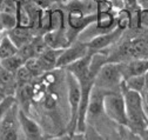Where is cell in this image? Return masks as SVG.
<instances>
[{"mask_svg": "<svg viewBox=\"0 0 148 140\" xmlns=\"http://www.w3.org/2000/svg\"><path fill=\"white\" fill-rule=\"evenodd\" d=\"M121 93L123 95L125 105H126V114L128 121L127 128L138 134L140 131L148 127V121L145 114V104H143L142 94L127 90L122 84H121Z\"/></svg>", "mask_w": 148, "mask_h": 140, "instance_id": "6da1fadb", "label": "cell"}, {"mask_svg": "<svg viewBox=\"0 0 148 140\" xmlns=\"http://www.w3.org/2000/svg\"><path fill=\"white\" fill-rule=\"evenodd\" d=\"M122 74L119 62L108 61L101 66L94 78V87L105 92H120L122 84Z\"/></svg>", "mask_w": 148, "mask_h": 140, "instance_id": "7a4b0ae2", "label": "cell"}, {"mask_svg": "<svg viewBox=\"0 0 148 140\" xmlns=\"http://www.w3.org/2000/svg\"><path fill=\"white\" fill-rule=\"evenodd\" d=\"M103 114L115 124L127 127V114L123 95L120 92H107L103 97Z\"/></svg>", "mask_w": 148, "mask_h": 140, "instance_id": "3957f363", "label": "cell"}, {"mask_svg": "<svg viewBox=\"0 0 148 140\" xmlns=\"http://www.w3.org/2000/svg\"><path fill=\"white\" fill-rule=\"evenodd\" d=\"M66 87H67V101L69 107V120H68V134H73L77 131V122L80 106V85L77 78L66 71Z\"/></svg>", "mask_w": 148, "mask_h": 140, "instance_id": "277c9868", "label": "cell"}, {"mask_svg": "<svg viewBox=\"0 0 148 140\" xmlns=\"http://www.w3.org/2000/svg\"><path fill=\"white\" fill-rule=\"evenodd\" d=\"M18 110L19 106L15 102L0 121V140H21L24 138L18 119Z\"/></svg>", "mask_w": 148, "mask_h": 140, "instance_id": "5b68a950", "label": "cell"}, {"mask_svg": "<svg viewBox=\"0 0 148 140\" xmlns=\"http://www.w3.org/2000/svg\"><path fill=\"white\" fill-rule=\"evenodd\" d=\"M87 54H89L87 43H84V41H80V40H75L74 43H72L69 46H67L66 48H64L61 51V53L59 56V59L57 61V65H55V68L65 69L68 65L75 62L77 60L86 57Z\"/></svg>", "mask_w": 148, "mask_h": 140, "instance_id": "8992f818", "label": "cell"}, {"mask_svg": "<svg viewBox=\"0 0 148 140\" xmlns=\"http://www.w3.org/2000/svg\"><path fill=\"white\" fill-rule=\"evenodd\" d=\"M123 33H125L123 31L115 27L114 30L109 31L107 33H103V34H100V36L89 40L87 43L89 54L97 53V52L108 51L110 47L114 46L120 40V38L123 36Z\"/></svg>", "mask_w": 148, "mask_h": 140, "instance_id": "52a82bcc", "label": "cell"}, {"mask_svg": "<svg viewBox=\"0 0 148 140\" xmlns=\"http://www.w3.org/2000/svg\"><path fill=\"white\" fill-rule=\"evenodd\" d=\"M18 119L25 140H44V133L41 126L28 113L23 110H18Z\"/></svg>", "mask_w": 148, "mask_h": 140, "instance_id": "ba28073f", "label": "cell"}, {"mask_svg": "<svg viewBox=\"0 0 148 140\" xmlns=\"http://www.w3.org/2000/svg\"><path fill=\"white\" fill-rule=\"evenodd\" d=\"M119 67L123 80L135 75H143L148 71V59L145 58L129 59L119 62Z\"/></svg>", "mask_w": 148, "mask_h": 140, "instance_id": "9c48e42d", "label": "cell"}, {"mask_svg": "<svg viewBox=\"0 0 148 140\" xmlns=\"http://www.w3.org/2000/svg\"><path fill=\"white\" fill-rule=\"evenodd\" d=\"M107 92L93 86L90 92L88 108H87V122L89 120H97L103 114V97Z\"/></svg>", "mask_w": 148, "mask_h": 140, "instance_id": "30bf717a", "label": "cell"}, {"mask_svg": "<svg viewBox=\"0 0 148 140\" xmlns=\"http://www.w3.org/2000/svg\"><path fill=\"white\" fill-rule=\"evenodd\" d=\"M42 39L47 47L55 48V49H64L71 45V41L67 37L66 28L57 30V31H49L42 34Z\"/></svg>", "mask_w": 148, "mask_h": 140, "instance_id": "8fae6325", "label": "cell"}, {"mask_svg": "<svg viewBox=\"0 0 148 140\" xmlns=\"http://www.w3.org/2000/svg\"><path fill=\"white\" fill-rule=\"evenodd\" d=\"M7 36L11 38V40L15 44L18 48H21L29 44L32 39L34 38L33 30L27 28V27H20V26H15L13 30L6 32Z\"/></svg>", "mask_w": 148, "mask_h": 140, "instance_id": "7c38bea8", "label": "cell"}, {"mask_svg": "<svg viewBox=\"0 0 148 140\" xmlns=\"http://www.w3.org/2000/svg\"><path fill=\"white\" fill-rule=\"evenodd\" d=\"M62 49H55V48H47L42 54H40L39 57H36L44 69V72H48V71H53L57 65V61L59 59V56L61 53Z\"/></svg>", "mask_w": 148, "mask_h": 140, "instance_id": "4fadbf2b", "label": "cell"}, {"mask_svg": "<svg viewBox=\"0 0 148 140\" xmlns=\"http://www.w3.org/2000/svg\"><path fill=\"white\" fill-rule=\"evenodd\" d=\"M64 28H66V14L64 10L51 8L49 31H57V30H64Z\"/></svg>", "mask_w": 148, "mask_h": 140, "instance_id": "5bb4252c", "label": "cell"}, {"mask_svg": "<svg viewBox=\"0 0 148 140\" xmlns=\"http://www.w3.org/2000/svg\"><path fill=\"white\" fill-rule=\"evenodd\" d=\"M18 52H19V48L11 40V38L7 36V33L4 32L3 40L0 43V59L3 60L6 58H10L12 56H15Z\"/></svg>", "mask_w": 148, "mask_h": 140, "instance_id": "9a60e30c", "label": "cell"}, {"mask_svg": "<svg viewBox=\"0 0 148 140\" xmlns=\"http://www.w3.org/2000/svg\"><path fill=\"white\" fill-rule=\"evenodd\" d=\"M115 25L116 28L121 31H126L131 28L132 25V13L128 12L125 8H121L119 11H115Z\"/></svg>", "mask_w": 148, "mask_h": 140, "instance_id": "2e32d148", "label": "cell"}, {"mask_svg": "<svg viewBox=\"0 0 148 140\" xmlns=\"http://www.w3.org/2000/svg\"><path fill=\"white\" fill-rule=\"evenodd\" d=\"M24 64H25V60L19 53H16L15 56H12L10 58H6V59L1 60V66L6 69V71H8L13 74H15L18 69L24 66Z\"/></svg>", "mask_w": 148, "mask_h": 140, "instance_id": "e0dca14e", "label": "cell"}, {"mask_svg": "<svg viewBox=\"0 0 148 140\" xmlns=\"http://www.w3.org/2000/svg\"><path fill=\"white\" fill-rule=\"evenodd\" d=\"M122 85L127 90H131L142 94L145 91V78L143 75H135V77L127 78L122 81Z\"/></svg>", "mask_w": 148, "mask_h": 140, "instance_id": "ac0fdd59", "label": "cell"}, {"mask_svg": "<svg viewBox=\"0 0 148 140\" xmlns=\"http://www.w3.org/2000/svg\"><path fill=\"white\" fill-rule=\"evenodd\" d=\"M16 102L15 97L14 95H7L1 102H0V121L4 119V117L6 115V113L10 111V108Z\"/></svg>", "mask_w": 148, "mask_h": 140, "instance_id": "d6986e66", "label": "cell"}, {"mask_svg": "<svg viewBox=\"0 0 148 140\" xmlns=\"http://www.w3.org/2000/svg\"><path fill=\"white\" fill-rule=\"evenodd\" d=\"M84 134H85L86 140H105L102 138V135L97 131V128L93 125H90V124H87L86 125V128L84 131Z\"/></svg>", "mask_w": 148, "mask_h": 140, "instance_id": "ffe728a7", "label": "cell"}, {"mask_svg": "<svg viewBox=\"0 0 148 140\" xmlns=\"http://www.w3.org/2000/svg\"><path fill=\"white\" fill-rule=\"evenodd\" d=\"M141 4L139 0H122V8L127 10L131 13H135L141 10Z\"/></svg>", "mask_w": 148, "mask_h": 140, "instance_id": "44dd1931", "label": "cell"}, {"mask_svg": "<svg viewBox=\"0 0 148 140\" xmlns=\"http://www.w3.org/2000/svg\"><path fill=\"white\" fill-rule=\"evenodd\" d=\"M7 95H11V94L7 92V90L4 89V87H0V102H1Z\"/></svg>", "mask_w": 148, "mask_h": 140, "instance_id": "7402d4cb", "label": "cell"}, {"mask_svg": "<svg viewBox=\"0 0 148 140\" xmlns=\"http://www.w3.org/2000/svg\"><path fill=\"white\" fill-rule=\"evenodd\" d=\"M138 135H139L142 140H148V127H146L145 130L140 131V132L138 133Z\"/></svg>", "mask_w": 148, "mask_h": 140, "instance_id": "603a6c76", "label": "cell"}, {"mask_svg": "<svg viewBox=\"0 0 148 140\" xmlns=\"http://www.w3.org/2000/svg\"><path fill=\"white\" fill-rule=\"evenodd\" d=\"M49 1V4L52 5V4H55V5H62V6H65L69 0H48Z\"/></svg>", "mask_w": 148, "mask_h": 140, "instance_id": "cb8c5ba5", "label": "cell"}, {"mask_svg": "<svg viewBox=\"0 0 148 140\" xmlns=\"http://www.w3.org/2000/svg\"><path fill=\"white\" fill-rule=\"evenodd\" d=\"M143 78H145V91L143 92H148V71L143 74Z\"/></svg>", "mask_w": 148, "mask_h": 140, "instance_id": "d4e9b609", "label": "cell"}, {"mask_svg": "<svg viewBox=\"0 0 148 140\" xmlns=\"http://www.w3.org/2000/svg\"><path fill=\"white\" fill-rule=\"evenodd\" d=\"M142 98H143V104H145V106L148 107V92H143V93H142Z\"/></svg>", "mask_w": 148, "mask_h": 140, "instance_id": "484cf974", "label": "cell"}, {"mask_svg": "<svg viewBox=\"0 0 148 140\" xmlns=\"http://www.w3.org/2000/svg\"><path fill=\"white\" fill-rule=\"evenodd\" d=\"M44 140H65V138H59V137H52L48 139H44Z\"/></svg>", "mask_w": 148, "mask_h": 140, "instance_id": "4316f807", "label": "cell"}, {"mask_svg": "<svg viewBox=\"0 0 148 140\" xmlns=\"http://www.w3.org/2000/svg\"><path fill=\"white\" fill-rule=\"evenodd\" d=\"M140 1V4H141V6L143 7V5L146 6V5H148V0H139Z\"/></svg>", "mask_w": 148, "mask_h": 140, "instance_id": "83f0119b", "label": "cell"}, {"mask_svg": "<svg viewBox=\"0 0 148 140\" xmlns=\"http://www.w3.org/2000/svg\"><path fill=\"white\" fill-rule=\"evenodd\" d=\"M145 114H146V118H147V121H148V107L145 106Z\"/></svg>", "mask_w": 148, "mask_h": 140, "instance_id": "f1b7e54d", "label": "cell"}, {"mask_svg": "<svg viewBox=\"0 0 148 140\" xmlns=\"http://www.w3.org/2000/svg\"><path fill=\"white\" fill-rule=\"evenodd\" d=\"M3 37H4V32L0 31V43H1V40H3Z\"/></svg>", "mask_w": 148, "mask_h": 140, "instance_id": "f546056e", "label": "cell"}, {"mask_svg": "<svg viewBox=\"0 0 148 140\" xmlns=\"http://www.w3.org/2000/svg\"><path fill=\"white\" fill-rule=\"evenodd\" d=\"M0 66H1V59H0Z\"/></svg>", "mask_w": 148, "mask_h": 140, "instance_id": "4dcf8cb0", "label": "cell"}, {"mask_svg": "<svg viewBox=\"0 0 148 140\" xmlns=\"http://www.w3.org/2000/svg\"><path fill=\"white\" fill-rule=\"evenodd\" d=\"M95 1H98V0H95Z\"/></svg>", "mask_w": 148, "mask_h": 140, "instance_id": "1f68e13d", "label": "cell"}]
</instances>
